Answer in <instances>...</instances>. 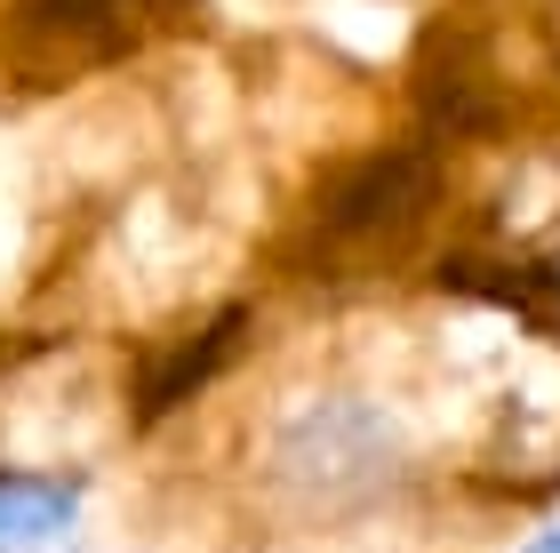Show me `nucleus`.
Instances as JSON below:
<instances>
[{
	"label": "nucleus",
	"instance_id": "nucleus-1",
	"mask_svg": "<svg viewBox=\"0 0 560 553\" xmlns=\"http://www.w3.org/2000/svg\"><path fill=\"white\" fill-rule=\"evenodd\" d=\"M81 489L57 473H0V553H48L65 545Z\"/></svg>",
	"mask_w": 560,
	"mask_h": 553
},
{
	"label": "nucleus",
	"instance_id": "nucleus-2",
	"mask_svg": "<svg viewBox=\"0 0 560 553\" xmlns=\"http://www.w3.org/2000/svg\"><path fill=\"white\" fill-rule=\"evenodd\" d=\"M528 553H560V530H537V538H528Z\"/></svg>",
	"mask_w": 560,
	"mask_h": 553
}]
</instances>
